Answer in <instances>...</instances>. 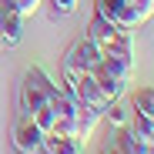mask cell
<instances>
[{
  "label": "cell",
  "instance_id": "obj_1",
  "mask_svg": "<svg viewBox=\"0 0 154 154\" xmlns=\"http://www.w3.org/2000/svg\"><path fill=\"white\" fill-rule=\"evenodd\" d=\"M17 114H27L40 131L47 134L50 127H54V107H50V100L47 94L34 84V77L30 74H23V81H20V91H17Z\"/></svg>",
  "mask_w": 154,
  "mask_h": 154
},
{
  "label": "cell",
  "instance_id": "obj_2",
  "mask_svg": "<svg viewBox=\"0 0 154 154\" xmlns=\"http://www.w3.org/2000/svg\"><path fill=\"white\" fill-rule=\"evenodd\" d=\"M94 7H97L100 17L114 20L121 30H131V34H134L141 23H144V17L137 14V7L131 4V0H94Z\"/></svg>",
  "mask_w": 154,
  "mask_h": 154
},
{
  "label": "cell",
  "instance_id": "obj_3",
  "mask_svg": "<svg viewBox=\"0 0 154 154\" xmlns=\"http://www.w3.org/2000/svg\"><path fill=\"white\" fill-rule=\"evenodd\" d=\"M97 64H100V50L84 37V40H77V44L67 50V57H64L60 70H70V74H94Z\"/></svg>",
  "mask_w": 154,
  "mask_h": 154
},
{
  "label": "cell",
  "instance_id": "obj_4",
  "mask_svg": "<svg viewBox=\"0 0 154 154\" xmlns=\"http://www.w3.org/2000/svg\"><path fill=\"white\" fill-rule=\"evenodd\" d=\"M44 151L47 154H84V141L81 137H70V134L47 131L44 134Z\"/></svg>",
  "mask_w": 154,
  "mask_h": 154
},
{
  "label": "cell",
  "instance_id": "obj_5",
  "mask_svg": "<svg viewBox=\"0 0 154 154\" xmlns=\"http://www.w3.org/2000/svg\"><path fill=\"white\" fill-rule=\"evenodd\" d=\"M91 77L97 81V87L104 91V97H107V100H121V97H124V91H127V84H124V81H117V77H114L104 64H97Z\"/></svg>",
  "mask_w": 154,
  "mask_h": 154
},
{
  "label": "cell",
  "instance_id": "obj_6",
  "mask_svg": "<svg viewBox=\"0 0 154 154\" xmlns=\"http://www.w3.org/2000/svg\"><path fill=\"white\" fill-rule=\"evenodd\" d=\"M0 37H4V47H17L23 37V17L17 10H4L0 17Z\"/></svg>",
  "mask_w": 154,
  "mask_h": 154
},
{
  "label": "cell",
  "instance_id": "obj_7",
  "mask_svg": "<svg viewBox=\"0 0 154 154\" xmlns=\"http://www.w3.org/2000/svg\"><path fill=\"white\" fill-rule=\"evenodd\" d=\"M100 64H104L117 81L131 84V74H134V60L131 57H117V54H100Z\"/></svg>",
  "mask_w": 154,
  "mask_h": 154
},
{
  "label": "cell",
  "instance_id": "obj_8",
  "mask_svg": "<svg viewBox=\"0 0 154 154\" xmlns=\"http://www.w3.org/2000/svg\"><path fill=\"white\" fill-rule=\"evenodd\" d=\"M114 147H117V151H124V154H151V147H147V144H144V141H141V137H137L127 124H124V127H117V144H114Z\"/></svg>",
  "mask_w": 154,
  "mask_h": 154
},
{
  "label": "cell",
  "instance_id": "obj_9",
  "mask_svg": "<svg viewBox=\"0 0 154 154\" xmlns=\"http://www.w3.org/2000/svg\"><path fill=\"white\" fill-rule=\"evenodd\" d=\"M131 111L141 114V117H147V121H154V87H141L131 97Z\"/></svg>",
  "mask_w": 154,
  "mask_h": 154
},
{
  "label": "cell",
  "instance_id": "obj_10",
  "mask_svg": "<svg viewBox=\"0 0 154 154\" xmlns=\"http://www.w3.org/2000/svg\"><path fill=\"white\" fill-rule=\"evenodd\" d=\"M127 127H131V131L154 151V121H147V117H141V114H134L131 111V121H127Z\"/></svg>",
  "mask_w": 154,
  "mask_h": 154
},
{
  "label": "cell",
  "instance_id": "obj_11",
  "mask_svg": "<svg viewBox=\"0 0 154 154\" xmlns=\"http://www.w3.org/2000/svg\"><path fill=\"white\" fill-rule=\"evenodd\" d=\"M104 117H111V124H117V127H124L127 121H131V111H127V107H121L117 100H111V107L104 111Z\"/></svg>",
  "mask_w": 154,
  "mask_h": 154
},
{
  "label": "cell",
  "instance_id": "obj_12",
  "mask_svg": "<svg viewBox=\"0 0 154 154\" xmlns=\"http://www.w3.org/2000/svg\"><path fill=\"white\" fill-rule=\"evenodd\" d=\"M77 4H81V0H50V14L54 17H70L77 10Z\"/></svg>",
  "mask_w": 154,
  "mask_h": 154
},
{
  "label": "cell",
  "instance_id": "obj_13",
  "mask_svg": "<svg viewBox=\"0 0 154 154\" xmlns=\"http://www.w3.org/2000/svg\"><path fill=\"white\" fill-rule=\"evenodd\" d=\"M37 7H40V0H17V14L27 20L30 14H37Z\"/></svg>",
  "mask_w": 154,
  "mask_h": 154
},
{
  "label": "cell",
  "instance_id": "obj_14",
  "mask_svg": "<svg viewBox=\"0 0 154 154\" xmlns=\"http://www.w3.org/2000/svg\"><path fill=\"white\" fill-rule=\"evenodd\" d=\"M131 4L137 7V14L147 20V17H154V0H131Z\"/></svg>",
  "mask_w": 154,
  "mask_h": 154
},
{
  "label": "cell",
  "instance_id": "obj_15",
  "mask_svg": "<svg viewBox=\"0 0 154 154\" xmlns=\"http://www.w3.org/2000/svg\"><path fill=\"white\" fill-rule=\"evenodd\" d=\"M104 154H124V151H117V147H104Z\"/></svg>",
  "mask_w": 154,
  "mask_h": 154
},
{
  "label": "cell",
  "instance_id": "obj_16",
  "mask_svg": "<svg viewBox=\"0 0 154 154\" xmlns=\"http://www.w3.org/2000/svg\"><path fill=\"white\" fill-rule=\"evenodd\" d=\"M0 50H4V37H0Z\"/></svg>",
  "mask_w": 154,
  "mask_h": 154
}]
</instances>
